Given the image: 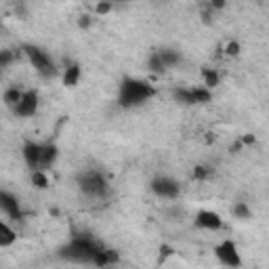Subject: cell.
Wrapping results in <instances>:
<instances>
[{
  "label": "cell",
  "mask_w": 269,
  "mask_h": 269,
  "mask_svg": "<svg viewBox=\"0 0 269 269\" xmlns=\"http://www.w3.org/2000/svg\"><path fill=\"white\" fill-rule=\"evenodd\" d=\"M240 139H242V143H244V147H248V145H255V143H257V137H255L253 133H246V135H242Z\"/></svg>",
  "instance_id": "cell-29"
},
{
  "label": "cell",
  "mask_w": 269,
  "mask_h": 269,
  "mask_svg": "<svg viewBox=\"0 0 269 269\" xmlns=\"http://www.w3.org/2000/svg\"><path fill=\"white\" fill-rule=\"evenodd\" d=\"M78 189L88 196V198H105L109 194V181L107 177L97 171V168H86V171H80L76 177Z\"/></svg>",
  "instance_id": "cell-3"
},
{
  "label": "cell",
  "mask_w": 269,
  "mask_h": 269,
  "mask_svg": "<svg viewBox=\"0 0 269 269\" xmlns=\"http://www.w3.org/2000/svg\"><path fill=\"white\" fill-rule=\"evenodd\" d=\"M112 11H114V2H109V0H99L95 4V15H99V17L109 15Z\"/></svg>",
  "instance_id": "cell-23"
},
{
  "label": "cell",
  "mask_w": 269,
  "mask_h": 269,
  "mask_svg": "<svg viewBox=\"0 0 269 269\" xmlns=\"http://www.w3.org/2000/svg\"><path fill=\"white\" fill-rule=\"evenodd\" d=\"M109 2H114V4H116V2H126V0H109Z\"/></svg>",
  "instance_id": "cell-32"
},
{
  "label": "cell",
  "mask_w": 269,
  "mask_h": 269,
  "mask_svg": "<svg viewBox=\"0 0 269 269\" xmlns=\"http://www.w3.org/2000/svg\"><path fill=\"white\" fill-rule=\"evenodd\" d=\"M21 156L27 164L29 171L34 168H40V160H42V143H34V141H25L21 147Z\"/></svg>",
  "instance_id": "cell-9"
},
{
  "label": "cell",
  "mask_w": 269,
  "mask_h": 269,
  "mask_svg": "<svg viewBox=\"0 0 269 269\" xmlns=\"http://www.w3.org/2000/svg\"><path fill=\"white\" fill-rule=\"evenodd\" d=\"M0 208H2V213L8 219H21V206H19L17 196L6 192V189L0 192Z\"/></svg>",
  "instance_id": "cell-10"
},
{
  "label": "cell",
  "mask_w": 269,
  "mask_h": 269,
  "mask_svg": "<svg viewBox=\"0 0 269 269\" xmlns=\"http://www.w3.org/2000/svg\"><path fill=\"white\" fill-rule=\"evenodd\" d=\"M194 225L198 229H206V232H219V229H223V219L215 211H198Z\"/></svg>",
  "instance_id": "cell-7"
},
{
  "label": "cell",
  "mask_w": 269,
  "mask_h": 269,
  "mask_svg": "<svg viewBox=\"0 0 269 269\" xmlns=\"http://www.w3.org/2000/svg\"><path fill=\"white\" fill-rule=\"evenodd\" d=\"M208 6H211L213 11H223L227 6V0H208Z\"/></svg>",
  "instance_id": "cell-27"
},
{
  "label": "cell",
  "mask_w": 269,
  "mask_h": 269,
  "mask_svg": "<svg viewBox=\"0 0 269 269\" xmlns=\"http://www.w3.org/2000/svg\"><path fill=\"white\" fill-rule=\"evenodd\" d=\"M29 183H32L36 189H42L44 192V189L51 187V179H48L44 168H34V171L29 173Z\"/></svg>",
  "instance_id": "cell-14"
},
{
  "label": "cell",
  "mask_w": 269,
  "mask_h": 269,
  "mask_svg": "<svg viewBox=\"0 0 269 269\" xmlns=\"http://www.w3.org/2000/svg\"><path fill=\"white\" fill-rule=\"evenodd\" d=\"M15 59H17V55L11 51V48H4V51H0V67L6 69L8 65L15 61Z\"/></svg>",
  "instance_id": "cell-25"
},
{
  "label": "cell",
  "mask_w": 269,
  "mask_h": 269,
  "mask_svg": "<svg viewBox=\"0 0 269 269\" xmlns=\"http://www.w3.org/2000/svg\"><path fill=\"white\" fill-rule=\"evenodd\" d=\"M154 95H156V91L149 82L137 80V78H124L120 84V91H118V105L124 109H131L135 105L145 103Z\"/></svg>",
  "instance_id": "cell-1"
},
{
  "label": "cell",
  "mask_w": 269,
  "mask_h": 269,
  "mask_svg": "<svg viewBox=\"0 0 269 269\" xmlns=\"http://www.w3.org/2000/svg\"><path fill=\"white\" fill-rule=\"evenodd\" d=\"M149 187L158 198H164V200H177L181 194V183L173 177H154Z\"/></svg>",
  "instance_id": "cell-5"
},
{
  "label": "cell",
  "mask_w": 269,
  "mask_h": 269,
  "mask_svg": "<svg viewBox=\"0 0 269 269\" xmlns=\"http://www.w3.org/2000/svg\"><path fill=\"white\" fill-rule=\"evenodd\" d=\"M173 253H175V251H173V246L162 244V246H160V265L164 263V259H166V257H171Z\"/></svg>",
  "instance_id": "cell-28"
},
{
  "label": "cell",
  "mask_w": 269,
  "mask_h": 269,
  "mask_svg": "<svg viewBox=\"0 0 269 269\" xmlns=\"http://www.w3.org/2000/svg\"><path fill=\"white\" fill-rule=\"evenodd\" d=\"M147 69H149L152 74H156V76H162L166 69H168V67L164 65L162 57H160V53H158V51L149 53V57H147Z\"/></svg>",
  "instance_id": "cell-17"
},
{
  "label": "cell",
  "mask_w": 269,
  "mask_h": 269,
  "mask_svg": "<svg viewBox=\"0 0 269 269\" xmlns=\"http://www.w3.org/2000/svg\"><path fill=\"white\" fill-rule=\"evenodd\" d=\"M215 255L225 267H242V259L234 240H223L215 246Z\"/></svg>",
  "instance_id": "cell-6"
},
{
  "label": "cell",
  "mask_w": 269,
  "mask_h": 269,
  "mask_svg": "<svg viewBox=\"0 0 269 269\" xmlns=\"http://www.w3.org/2000/svg\"><path fill=\"white\" fill-rule=\"evenodd\" d=\"M192 175H194V179H196V181H202V183H204L206 179L213 175V168H211V166H206V164H196V166H194V173H192Z\"/></svg>",
  "instance_id": "cell-22"
},
{
  "label": "cell",
  "mask_w": 269,
  "mask_h": 269,
  "mask_svg": "<svg viewBox=\"0 0 269 269\" xmlns=\"http://www.w3.org/2000/svg\"><path fill=\"white\" fill-rule=\"evenodd\" d=\"M173 99L181 105H196L194 103V95H192V88H185V86H177L173 91Z\"/></svg>",
  "instance_id": "cell-20"
},
{
  "label": "cell",
  "mask_w": 269,
  "mask_h": 269,
  "mask_svg": "<svg viewBox=\"0 0 269 269\" xmlns=\"http://www.w3.org/2000/svg\"><path fill=\"white\" fill-rule=\"evenodd\" d=\"M200 76H202V84L206 88H211V91L221 84V74H219V69H215V67H202Z\"/></svg>",
  "instance_id": "cell-13"
},
{
  "label": "cell",
  "mask_w": 269,
  "mask_h": 269,
  "mask_svg": "<svg viewBox=\"0 0 269 269\" xmlns=\"http://www.w3.org/2000/svg\"><path fill=\"white\" fill-rule=\"evenodd\" d=\"M192 95H194V103L196 105H206V103L213 101L211 88H206L204 84L202 86H192Z\"/></svg>",
  "instance_id": "cell-19"
},
{
  "label": "cell",
  "mask_w": 269,
  "mask_h": 269,
  "mask_svg": "<svg viewBox=\"0 0 269 269\" xmlns=\"http://www.w3.org/2000/svg\"><path fill=\"white\" fill-rule=\"evenodd\" d=\"M244 147V143H242V139H238V141H234L232 143V147H229V152L232 154H240V149Z\"/></svg>",
  "instance_id": "cell-31"
},
{
  "label": "cell",
  "mask_w": 269,
  "mask_h": 269,
  "mask_svg": "<svg viewBox=\"0 0 269 269\" xmlns=\"http://www.w3.org/2000/svg\"><path fill=\"white\" fill-rule=\"evenodd\" d=\"M211 11H213V8H211V6H208V8H206V11H202V13H200V17H202V21H204V23H208V25H211V23H213V15H211Z\"/></svg>",
  "instance_id": "cell-30"
},
{
  "label": "cell",
  "mask_w": 269,
  "mask_h": 269,
  "mask_svg": "<svg viewBox=\"0 0 269 269\" xmlns=\"http://www.w3.org/2000/svg\"><path fill=\"white\" fill-rule=\"evenodd\" d=\"M57 156H59V149L55 143H42V160H40V168H51L57 162Z\"/></svg>",
  "instance_id": "cell-12"
},
{
  "label": "cell",
  "mask_w": 269,
  "mask_h": 269,
  "mask_svg": "<svg viewBox=\"0 0 269 269\" xmlns=\"http://www.w3.org/2000/svg\"><path fill=\"white\" fill-rule=\"evenodd\" d=\"M17 242V232L6 221L0 223V248H8Z\"/></svg>",
  "instance_id": "cell-15"
},
{
  "label": "cell",
  "mask_w": 269,
  "mask_h": 269,
  "mask_svg": "<svg viewBox=\"0 0 269 269\" xmlns=\"http://www.w3.org/2000/svg\"><path fill=\"white\" fill-rule=\"evenodd\" d=\"M223 53L227 55V57H238L242 53V44L238 42V40H229L225 46H223Z\"/></svg>",
  "instance_id": "cell-24"
},
{
  "label": "cell",
  "mask_w": 269,
  "mask_h": 269,
  "mask_svg": "<svg viewBox=\"0 0 269 269\" xmlns=\"http://www.w3.org/2000/svg\"><path fill=\"white\" fill-rule=\"evenodd\" d=\"M36 109H38V93L29 88V91L23 93L21 101L15 105L13 112H15V116H19V118H29V116L36 114Z\"/></svg>",
  "instance_id": "cell-8"
},
{
  "label": "cell",
  "mask_w": 269,
  "mask_h": 269,
  "mask_svg": "<svg viewBox=\"0 0 269 269\" xmlns=\"http://www.w3.org/2000/svg\"><path fill=\"white\" fill-rule=\"evenodd\" d=\"M91 25H93V17L91 15H80L78 17V27L80 29H91Z\"/></svg>",
  "instance_id": "cell-26"
},
{
  "label": "cell",
  "mask_w": 269,
  "mask_h": 269,
  "mask_svg": "<svg viewBox=\"0 0 269 269\" xmlns=\"http://www.w3.org/2000/svg\"><path fill=\"white\" fill-rule=\"evenodd\" d=\"M80 78H82V67H80V63H67V65H65V69H63V86H65V88L78 86Z\"/></svg>",
  "instance_id": "cell-11"
},
{
  "label": "cell",
  "mask_w": 269,
  "mask_h": 269,
  "mask_svg": "<svg viewBox=\"0 0 269 269\" xmlns=\"http://www.w3.org/2000/svg\"><path fill=\"white\" fill-rule=\"evenodd\" d=\"M101 244L95 242L91 236H76L72 238V242L61 248V257L67 261H76V263H91L95 261L97 253L101 251Z\"/></svg>",
  "instance_id": "cell-2"
},
{
  "label": "cell",
  "mask_w": 269,
  "mask_h": 269,
  "mask_svg": "<svg viewBox=\"0 0 269 269\" xmlns=\"http://www.w3.org/2000/svg\"><path fill=\"white\" fill-rule=\"evenodd\" d=\"M23 55L27 57V61L34 65V69L38 74H40L42 78H53L57 74V67L53 63V59L48 57L40 46H34V44H23L21 46Z\"/></svg>",
  "instance_id": "cell-4"
},
{
  "label": "cell",
  "mask_w": 269,
  "mask_h": 269,
  "mask_svg": "<svg viewBox=\"0 0 269 269\" xmlns=\"http://www.w3.org/2000/svg\"><path fill=\"white\" fill-rule=\"evenodd\" d=\"M23 93H25V91H21V88H17V86H8L6 91L2 93V101H4V105H6V107H11V109H15V105L21 101Z\"/></svg>",
  "instance_id": "cell-18"
},
{
  "label": "cell",
  "mask_w": 269,
  "mask_h": 269,
  "mask_svg": "<svg viewBox=\"0 0 269 269\" xmlns=\"http://www.w3.org/2000/svg\"><path fill=\"white\" fill-rule=\"evenodd\" d=\"M232 215L236 219H240V221H248V219H253V211H251V206H248L246 202H236L232 206Z\"/></svg>",
  "instance_id": "cell-21"
},
{
  "label": "cell",
  "mask_w": 269,
  "mask_h": 269,
  "mask_svg": "<svg viewBox=\"0 0 269 269\" xmlns=\"http://www.w3.org/2000/svg\"><path fill=\"white\" fill-rule=\"evenodd\" d=\"M160 53V57H162V61H164V65L171 69V67H177L179 63L183 61V55L177 51V48H162V51H158Z\"/></svg>",
  "instance_id": "cell-16"
}]
</instances>
